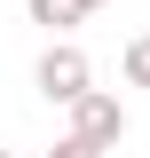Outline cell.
Instances as JSON below:
<instances>
[{
	"label": "cell",
	"mask_w": 150,
	"mask_h": 158,
	"mask_svg": "<svg viewBox=\"0 0 150 158\" xmlns=\"http://www.w3.org/2000/svg\"><path fill=\"white\" fill-rule=\"evenodd\" d=\"M32 87L48 103H71V95H87L95 87V63H87V48H71V40H48L40 48V63H32Z\"/></svg>",
	"instance_id": "6da1fadb"
},
{
	"label": "cell",
	"mask_w": 150,
	"mask_h": 158,
	"mask_svg": "<svg viewBox=\"0 0 150 158\" xmlns=\"http://www.w3.org/2000/svg\"><path fill=\"white\" fill-rule=\"evenodd\" d=\"M63 111H71V135H79V142H95V150H119V142H127V103L103 95V87L71 95Z\"/></svg>",
	"instance_id": "7a4b0ae2"
},
{
	"label": "cell",
	"mask_w": 150,
	"mask_h": 158,
	"mask_svg": "<svg viewBox=\"0 0 150 158\" xmlns=\"http://www.w3.org/2000/svg\"><path fill=\"white\" fill-rule=\"evenodd\" d=\"M32 8V24H48V32H71V24H87L103 0H24Z\"/></svg>",
	"instance_id": "3957f363"
},
{
	"label": "cell",
	"mask_w": 150,
	"mask_h": 158,
	"mask_svg": "<svg viewBox=\"0 0 150 158\" xmlns=\"http://www.w3.org/2000/svg\"><path fill=\"white\" fill-rule=\"evenodd\" d=\"M119 79H127V87H150V32H134V40H127V56H119Z\"/></svg>",
	"instance_id": "277c9868"
},
{
	"label": "cell",
	"mask_w": 150,
	"mask_h": 158,
	"mask_svg": "<svg viewBox=\"0 0 150 158\" xmlns=\"http://www.w3.org/2000/svg\"><path fill=\"white\" fill-rule=\"evenodd\" d=\"M48 158H103V150H95V142H79V135H63V142H56Z\"/></svg>",
	"instance_id": "5b68a950"
},
{
	"label": "cell",
	"mask_w": 150,
	"mask_h": 158,
	"mask_svg": "<svg viewBox=\"0 0 150 158\" xmlns=\"http://www.w3.org/2000/svg\"><path fill=\"white\" fill-rule=\"evenodd\" d=\"M0 158H16V150H0Z\"/></svg>",
	"instance_id": "8992f818"
}]
</instances>
